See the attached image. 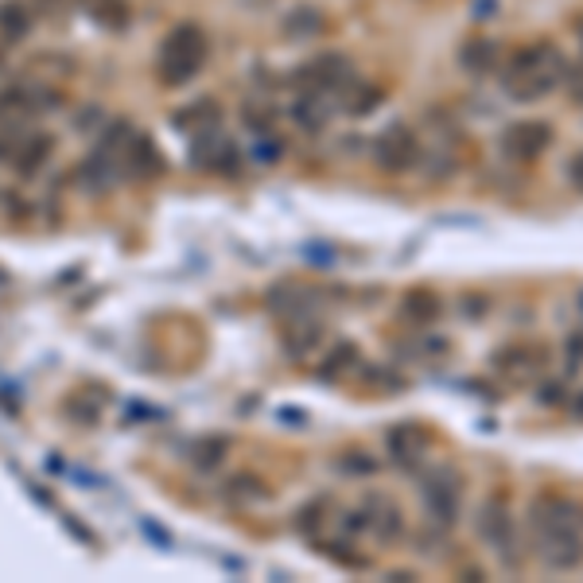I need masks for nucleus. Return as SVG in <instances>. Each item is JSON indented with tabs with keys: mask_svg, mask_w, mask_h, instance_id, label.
I'll use <instances>...</instances> for the list:
<instances>
[{
	"mask_svg": "<svg viewBox=\"0 0 583 583\" xmlns=\"http://www.w3.org/2000/svg\"><path fill=\"white\" fill-rule=\"evenodd\" d=\"M83 9H86V16L105 31H125L132 20L129 0H83Z\"/></svg>",
	"mask_w": 583,
	"mask_h": 583,
	"instance_id": "nucleus-22",
	"label": "nucleus"
},
{
	"mask_svg": "<svg viewBox=\"0 0 583 583\" xmlns=\"http://www.w3.org/2000/svg\"><path fill=\"white\" fill-rule=\"evenodd\" d=\"M36 28V9L24 0H4L0 4V39L4 43H24Z\"/></svg>",
	"mask_w": 583,
	"mask_h": 583,
	"instance_id": "nucleus-20",
	"label": "nucleus"
},
{
	"mask_svg": "<svg viewBox=\"0 0 583 583\" xmlns=\"http://www.w3.org/2000/svg\"><path fill=\"white\" fill-rule=\"evenodd\" d=\"M339 471H343V474H373V471H378V459H373V455H366V452H351V455H343V459H339Z\"/></svg>",
	"mask_w": 583,
	"mask_h": 583,
	"instance_id": "nucleus-28",
	"label": "nucleus"
},
{
	"mask_svg": "<svg viewBox=\"0 0 583 583\" xmlns=\"http://www.w3.org/2000/svg\"><path fill=\"white\" fill-rule=\"evenodd\" d=\"M553 144V125L548 121H537V117H525V121H514L502 129V140L498 149L506 160H518V164H533L541 160Z\"/></svg>",
	"mask_w": 583,
	"mask_h": 583,
	"instance_id": "nucleus-8",
	"label": "nucleus"
},
{
	"mask_svg": "<svg viewBox=\"0 0 583 583\" xmlns=\"http://www.w3.org/2000/svg\"><path fill=\"white\" fill-rule=\"evenodd\" d=\"M280 31H284V39L312 43V39H319L327 31V16H324V9H315V4H296V9L280 20Z\"/></svg>",
	"mask_w": 583,
	"mask_h": 583,
	"instance_id": "nucleus-17",
	"label": "nucleus"
},
{
	"mask_svg": "<svg viewBox=\"0 0 583 583\" xmlns=\"http://www.w3.org/2000/svg\"><path fill=\"white\" fill-rule=\"evenodd\" d=\"M176 129L187 132V137H203V132L218 129V105L211 98H199V102H191L187 110L176 113Z\"/></svg>",
	"mask_w": 583,
	"mask_h": 583,
	"instance_id": "nucleus-23",
	"label": "nucleus"
},
{
	"mask_svg": "<svg viewBox=\"0 0 583 583\" xmlns=\"http://www.w3.org/2000/svg\"><path fill=\"white\" fill-rule=\"evenodd\" d=\"M502 63V47L494 43V39H467L464 47H459V66H464L471 78H486L494 75Z\"/></svg>",
	"mask_w": 583,
	"mask_h": 583,
	"instance_id": "nucleus-18",
	"label": "nucleus"
},
{
	"mask_svg": "<svg viewBox=\"0 0 583 583\" xmlns=\"http://www.w3.org/2000/svg\"><path fill=\"white\" fill-rule=\"evenodd\" d=\"M381 102H385V90L373 86V83H362L358 75H354L351 83L339 90V98H334V105L346 110V117H370Z\"/></svg>",
	"mask_w": 583,
	"mask_h": 583,
	"instance_id": "nucleus-16",
	"label": "nucleus"
},
{
	"mask_svg": "<svg viewBox=\"0 0 583 583\" xmlns=\"http://www.w3.org/2000/svg\"><path fill=\"white\" fill-rule=\"evenodd\" d=\"M331 117H334V102L327 93L304 90L296 102H292V121H296L304 132H312V137H319V132L331 125Z\"/></svg>",
	"mask_w": 583,
	"mask_h": 583,
	"instance_id": "nucleus-15",
	"label": "nucleus"
},
{
	"mask_svg": "<svg viewBox=\"0 0 583 583\" xmlns=\"http://www.w3.org/2000/svg\"><path fill=\"white\" fill-rule=\"evenodd\" d=\"M370 144H373V149H370L373 164H378L385 176H405V172L420 167V160H424V144H420L417 129H413V125H405V121H393V125H385V129H381Z\"/></svg>",
	"mask_w": 583,
	"mask_h": 583,
	"instance_id": "nucleus-4",
	"label": "nucleus"
},
{
	"mask_svg": "<svg viewBox=\"0 0 583 583\" xmlns=\"http://www.w3.org/2000/svg\"><path fill=\"white\" fill-rule=\"evenodd\" d=\"M206 55H211L206 31L199 24H176L156 51V78L167 90L187 86L191 78H199V71L206 66Z\"/></svg>",
	"mask_w": 583,
	"mask_h": 583,
	"instance_id": "nucleus-3",
	"label": "nucleus"
},
{
	"mask_svg": "<svg viewBox=\"0 0 583 583\" xmlns=\"http://www.w3.org/2000/svg\"><path fill=\"white\" fill-rule=\"evenodd\" d=\"M572 408H575V417H583V393H580V397L572 401Z\"/></svg>",
	"mask_w": 583,
	"mask_h": 583,
	"instance_id": "nucleus-34",
	"label": "nucleus"
},
{
	"mask_svg": "<svg viewBox=\"0 0 583 583\" xmlns=\"http://www.w3.org/2000/svg\"><path fill=\"white\" fill-rule=\"evenodd\" d=\"M580 312H583V292H580Z\"/></svg>",
	"mask_w": 583,
	"mask_h": 583,
	"instance_id": "nucleus-35",
	"label": "nucleus"
},
{
	"mask_svg": "<svg viewBox=\"0 0 583 583\" xmlns=\"http://www.w3.org/2000/svg\"><path fill=\"white\" fill-rule=\"evenodd\" d=\"M319 343H324V331H319V324H304V327H296V331L284 334V346H288V354H292V358H307V354H312Z\"/></svg>",
	"mask_w": 583,
	"mask_h": 583,
	"instance_id": "nucleus-25",
	"label": "nucleus"
},
{
	"mask_svg": "<svg viewBox=\"0 0 583 583\" xmlns=\"http://www.w3.org/2000/svg\"><path fill=\"white\" fill-rule=\"evenodd\" d=\"M565 71H568V59L553 43L521 47L518 55L506 63V71H502V90L518 105H533L565 83Z\"/></svg>",
	"mask_w": 583,
	"mask_h": 583,
	"instance_id": "nucleus-2",
	"label": "nucleus"
},
{
	"mask_svg": "<svg viewBox=\"0 0 583 583\" xmlns=\"http://www.w3.org/2000/svg\"><path fill=\"white\" fill-rule=\"evenodd\" d=\"M420 494H424V509L432 525L452 529L459 521V509H464V479H459V471L435 467L424 479V486H420Z\"/></svg>",
	"mask_w": 583,
	"mask_h": 583,
	"instance_id": "nucleus-6",
	"label": "nucleus"
},
{
	"mask_svg": "<svg viewBox=\"0 0 583 583\" xmlns=\"http://www.w3.org/2000/svg\"><path fill=\"white\" fill-rule=\"evenodd\" d=\"M474 529H479V537L486 541L494 556H498L502 565L514 572L521 565V548H518V525L509 518V506L502 498H486L479 506V518H474Z\"/></svg>",
	"mask_w": 583,
	"mask_h": 583,
	"instance_id": "nucleus-5",
	"label": "nucleus"
},
{
	"mask_svg": "<svg viewBox=\"0 0 583 583\" xmlns=\"http://www.w3.org/2000/svg\"><path fill=\"white\" fill-rule=\"evenodd\" d=\"M63 102V93L51 90L47 83H12L9 90H0V121H28L39 113L55 110Z\"/></svg>",
	"mask_w": 583,
	"mask_h": 583,
	"instance_id": "nucleus-9",
	"label": "nucleus"
},
{
	"mask_svg": "<svg viewBox=\"0 0 583 583\" xmlns=\"http://www.w3.org/2000/svg\"><path fill=\"white\" fill-rule=\"evenodd\" d=\"M358 362H362L358 346H354V343H343V346H334V351L327 354V358L319 362V366H315V373H319V378H324V381H339V378H343V373H351L354 366H358Z\"/></svg>",
	"mask_w": 583,
	"mask_h": 583,
	"instance_id": "nucleus-24",
	"label": "nucleus"
},
{
	"mask_svg": "<svg viewBox=\"0 0 583 583\" xmlns=\"http://www.w3.org/2000/svg\"><path fill=\"white\" fill-rule=\"evenodd\" d=\"M253 160H261V164H277L280 156H284V140L277 137V132H253V144H250Z\"/></svg>",
	"mask_w": 583,
	"mask_h": 583,
	"instance_id": "nucleus-27",
	"label": "nucleus"
},
{
	"mask_svg": "<svg viewBox=\"0 0 583 583\" xmlns=\"http://www.w3.org/2000/svg\"><path fill=\"white\" fill-rule=\"evenodd\" d=\"M55 152V140L47 137V132H20V144H16V156H12V167H16L20 176H36L39 167L51 160Z\"/></svg>",
	"mask_w": 583,
	"mask_h": 583,
	"instance_id": "nucleus-19",
	"label": "nucleus"
},
{
	"mask_svg": "<svg viewBox=\"0 0 583 583\" xmlns=\"http://www.w3.org/2000/svg\"><path fill=\"white\" fill-rule=\"evenodd\" d=\"M300 86L304 90H315V93H327V98H339V90H343L346 83L354 78V66H351V59L346 55H339V51H319V55H312L304 66H300L296 75ZM339 110V105H334Z\"/></svg>",
	"mask_w": 583,
	"mask_h": 583,
	"instance_id": "nucleus-7",
	"label": "nucleus"
},
{
	"mask_svg": "<svg viewBox=\"0 0 583 583\" xmlns=\"http://www.w3.org/2000/svg\"><path fill=\"white\" fill-rule=\"evenodd\" d=\"M226 498L261 502V498H269V486H265L261 479H253V474H238V479H230V486H226Z\"/></svg>",
	"mask_w": 583,
	"mask_h": 583,
	"instance_id": "nucleus-26",
	"label": "nucleus"
},
{
	"mask_svg": "<svg viewBox=\"0 0 583 583\" xmlns=\"http://www.w3.org/2000/svg\"><path fill=\"white\" fill-rule=\"evenodd\" d=\"M362 521H366V533L378 537L381 545H393V541L405 537V514L385 494H373V498L362 502Z\"/></svg>",
	"mask_w": 583,
	"mask_h": 583,
	"instance_id": "nucleus-13",
	"label": "nucleus"
},
{
	"mask_svg": "<svg viewBox=\"0 0 583 583\" xmlns=\"http://www.w3.org/2000/svg\"><path fill=\"white\" fill-rule=\"evenodd\" d=\"M117 164H121V176L129 172V176H137V179H152L164 172V156H160V149L144 132H129V137H125V144H121V152H117Z\"/></svg>",
	"mask_w": 583,
	"mask_h": 583,
	"instance_id": "nucleus-14",
	"label": "nucleus"
},
{
	"mask_svg": "<svg viewBox=\"0 0 583 583\" xmlns=\"http://www.w3.org/2000/svg\"><path fill=\"white\" fill-rule=\"evenodd\" d=\"M565 358H568V370H580L583 366V331H575L565 343Z\"/></svg>",
	"mask_w": 583,
	"mask_h": 583,
	"instance_id": "nucleus-32",
	"label": "nucleus"
},
{
	"mask_svg": "<svg viewBox=\"0 0 583 583\" xmlns=\"http://www.w3.org/2000/svg\"><path fill=\"white\" fill-rule=\"evenodd\" d=\"M560 86H565V93H568V98H572V102L575 105H583V63H568V71H565V83H560Z\"/></svg>",
	"mask_w": 583,
	"mask_h": 583,
	"instance_id": "nucleus-29",
	"label": "nucleus"
},
{
	"mask_svg": "<svg viewBox=\"0 0 583 583\" xmlns=\"http://www.w3.org/2000/svg\"><path fill=\"white\" fill-rule=\"evenodd\" d=\"M191 160L194 167H203L211 176H238L241 156H238V144L226 137H218V129L203 132V137H191Z\"/></svg>",
	"mask_w": 583,
	"mask_h": 583,
	"instance_id": "nucleus-10",
	"label": "nucleus"
},
{
	"mask_svg": "<svg viewBox=\"0 0 583 583\" xmlns=\"http://www.w3.org/2000/svg\"><path fill=\"white\" fill-rule=\"evenodd\" d=\"M385 447L393 455V464L405 467V471H420V464L428 459V447H432V435L417 424V420H405V424L389 428Z\"/></svg>",
	"mask_w": 583,
	"mask_h": 583,
	"instance_id": "nucleus-11",
	"label": "nucleus"
},
{
	"mask_svg": "<svg viewBox=\"0 0 583 583\" xmlns=\"http://www.w3.org/2000/svg\"><path fill=\"white\" fill-rule=\"evenodd\" d=\"M537 401H541V405H548V408H553V405H565V401H568V389L560 385V381H545V385L537 389Z\"/></svg>",
	"mask_w": 583,
	"mask_h": 583,
	"instance_id": "nucleus-30",
	"label": "nucleus"
},
{
	"mask_svg": "<svg viewBox=\"0 0 583 583\" xmlns=\"http://www.w3.org/2000/svg\"><path fill=\"white\" fill-rule=\"evenodd\" d=\"M580 43H583V24H580Z\"/></svg>",
	"mask_w": 583,
	"mask_h": 583,
	"instance_id": "nucleus-36",
	"label": "nucleus"
},
{
	"mask_svg": "<svg viewBox=\"0 0 583 583\" xmlns=\"http://www.w3.org/2000/svg\"><path fill=\"white\" fill-rule=\"evenodd\" d=\"M203 455H194V464L199 467H214V464H223V452H226V440H211V444L199 447Z\"/></svg>",
	"mask_w": 583,
	"mask_h": 583,
	"instance_id": "nucleus-31",
	"label": "nucleus"
},
{
	"mask_svg": "<svg viewBox=\"0 0 583 583\" xmlns=\"http://www.w3.org/2000/svg\"><path fill=\"white\" fill-rule=\"evenodd\" d=\"M533 553L548 572H575L583 565V502L541 491L529 502Z\"/></svg>",
	"mask_w": 583,
	"mask_h": 583,
	"instance_id": "nucleus-1",
	"label": "nucleus"
},
{
	"mask_svg": "<svg viewBox=\"0 0 583 583\" xmlns=\"http://www.w3.org/2000/svg\"><path fill=\"white\" fill-rule=\"evenodd\" d=\"M440 312H444V304H440V296L435 292H428V288H413L405 296V304H401V319L413 327H428L440 319Z\"/></svg>",
	"mask_w": 583,
	"mask_h": 583,
	"instance_id": "nucleus-21",
	"label": "nucleus"
},
{
	"mask_svg": "<svg viewBox=\"0 0 583 583\" xmlns=\"http://www.w3.org/2000/svg\"><path fill=\"white\" fill-rule=\"evenodd\" d=\"M494 370L502 373L506 381H514V385H525V381H533L541 373V366H545V351L541 346H529V343H506L494 351Z\"/></svg>",
	"mask_w": 583,
	"mask_h": 583,
	"instance_id": "nucleus-12",
	"label": "nucleus"
},
{
	"mask_svg": "<svg viewBox=\"0 0 583 583\" xmlns=\"http://www.w3.org/2000/svg\"><path fill=\"white\" fill-rule=\"evenodd\" d=\"M565 176H568V183L575 187V191L583 194V152H575L572 160H568V167H565Z\"/></svg>",
	"mask_w": 583,
	"mask_h": 583,
	"instance_id": "nucleus-33",
	"label": "nucleus"
}]
</instances>
